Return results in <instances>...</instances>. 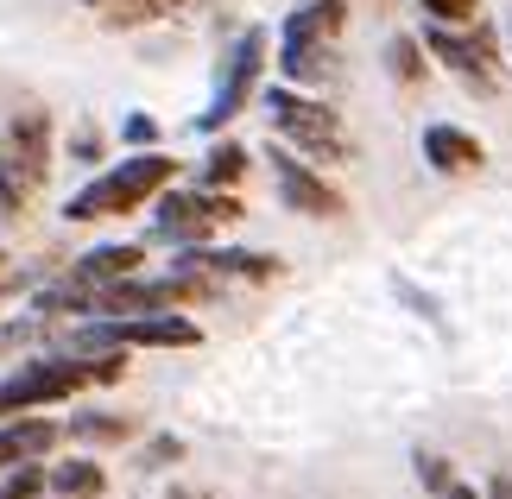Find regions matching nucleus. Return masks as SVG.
<instances>
[{"label":"nucleus","instance_id":"8","mask_svg":"<svg viewBox=\"0 0 512 499\" xmlns=\"http://www.w3.org/2000/svg\"><path fill=\"white\" fill-rule=\"evenodd\" d=\"M196 329L190 316H102V323H89L83 335H76V348H190L196 342Z\"/></svg>","mask_w":512,"mask_h":499},{"label":"nucleus","instance_id":"23","mask_svg":"<svg viewBox=\"0 0 512 499\" xmlns=\"http://www.w3.org/2000/svg\"><path fill=\"white\" fill-rule=\"evenodd\" d=\"M487 499H512V474H494V481H487Z\"/></svg>","mask_w":512,"mask_h":499},{"label":"nucleus","instance_id":"16","mask_svg":"<svg viewBox=\"0 0 512 499\" xmlns=\"http://www.w3.org/2000/svg\"><path fill=\"white\" fill-rule=\"evenodd\" d=\"M45 487H51V474L38 468V462H26V468H7V474H0V499H38Z\"/></svg>","mask_w":512,"mask_h":499},{"label":"nucleus","instance_id":"11","mask_svg":"<svg viewBox=\"0 0 512 499\" xmlns=\"http://www.w3.org/2000/svg\"><path fill=\"white\" fill-rule=\"evenodd\" d=\"M424 158H430V171H443V177H468V171H481L487 165V146L468 127H424Z\"/></svg>","mask_w":512,"mask_h":499},{"label":"nucleus","instance_id":"20","mask_svg":"<svg viewBox=\"0 0 512 499\" xmlns=\"http://www.w3.org/2000/svg\"><path fill=\"white\" fill-rule=\"evenodd\" d=\"M418 481H424L430 493H437V499H443L449 487H456V468H449V462H443V455H430V449H418Z\"/></svg>","mask_w":512,"mask_h":499},{"label":"nucleus","instance_id":"9","mask_svg":"<svg viewBox=\"0 0 512 499\" xmlns=\"http://www.w3.org/2000/svg\"><path fill=\"white\" fill-rule=\"evenodd\" d=\"M424 45L443 57L449 70L462 76L475 95H494L500 89V57H494V38L487 32H456V26H430L424 32Z\"/></svg>","mask_w":512,"mask_h":499},{"label":"nucleus","instance_id":"18","mask_svg":"<svg viewBox=\"0 0 512 499\" xmlns=\"http://www.w3.org/2000/svg\"><path fill=\"white\" fill-rule=\"evenodd\" d=\"M386 64H392V76H399V83H418V76H424V57H418V45H411V38H392V45H386Z\"/></svg>","mask_w":512,"mask_h":499},{"label":"nucleus","instance_id":"14","mask_svg":"<svg viewBox=\"0 0 512 499\" xmlns=\"http://www.w3.org/2000/svg\"><path fill=\"white\" fill-rule=\"evenodd\" d=\"M51 487H57V499H95V493H102V468H95V462H57Z\"/></svg>","mask_w":512,"mask_h":499},{"label":"nucleus","instance_id":"22","mask_svg":"<svg viewBox=\"0 0 512 499\" xmlns=\"http://www.w3.org/2000/svg\"><path fill=\"white\" fill-rule=\"evenodd\" d=\"M133 146H152V139H159V127H152V114H127V127H121Z\"/></svg>","mask_w":512,"mask_h":499},{"label":"nucleus","instance_id":"19","mask_svg":"<svg viewBox=\"0 0 512 499\" xmlns=\"http://www.w3.org/2000/svg\"><path fill=\"white\" fill-rule=\"evenodd\" d=\"M418 7L437 19V26H468V19L481 13V0H418Z\"/></svg>","mask_w":512,"mask_h":499},{"label":"nucleus","instance_id":"6","mask_svg":"<svg viewBox=\"0 0 512 499\" xmlns=\"http://www.w3.org/2000/svg\"><path fill=\"white\" fill-rule=\"evenodd\" d=\"M241 215V203H234L228 190H171L159 196V209H152V234L159 241H184V247H203L209 228H222Z\"/></svg>","mask_w":512,"mask_h":499},{"label":"nucleus","instance_id":"26","mask_svg":"<svg viewBox=\"0 0 512 499\" xmlns=\"http://www.w3.org/2000/svg\"><path fill=\"white\" fill-rule=\"evenodd\" d=\"M0 259H7V253H0Z\"/></svg>","mask_w":512,"mask_h":499},{"label":"nucleus","instance_id":"12","mask_svg":"<svg viewBox=\"0 0 512 499\" xmlns=\"http://www.w3.org/2000/svg\"><path fill=\"white\" fill-rule=\"evenodd\" d=\"M57 424H45V417H7V430H0V474L7 468H26V462H38V455H51L57 449Z\"/></svg>","mask_w":512,"mask_h":499},{"label":"nucleus","instance_id":"4","mask_svg":"<svg viewBox=\"0 0 512 499\" xmlns=\"http://www.w3.org/2000/svg\"><path fill=\"white\" fill-rule=\"evenodd\" d=\"M348 7L342 0H304L279 32V70L291 83H323L329 76V45H336Z\"/></svg>","mask_w":512,"mask_h":499},{"label":"nucleus","instance_id":"13","mask_svg":"<svg viewBox=\"0 0 512 499\" xmlns=\"http://www.w3.org/2000/svg\"><path fill=\"white\" fill-rule=\"evenodd\" d=\"M140 247H127V241H108V247H95V253H83L76 259V272L70 278H83V285H114V278H133L140 272Z\"/></svg>","mask_w":512,"mask_h":499},{"label":"nucleus","instance_id":"7","mask_svg":"<svg viewBox=\"0 0 512 499\" xmlns=\"http://www.w3.org/2000/svg\"><path fill=\"white\" fill-rule=\"evenodd\" d=\"M260 70H266V32H260V26H247L241 38H234V51H228V64H222V83H215L209 108L196 114V127H203V133L228 127L234 114L253 102V89H260Z\"/></svg>","mask_w":512,"mask_h":499},{"label":"nucleus","instance_id":"1","mask_svg":"<svg viewBox=\"0 0 512 499\" xmlns=\"http://www.w3.org/2000/svg\"><path fill=\"white\" fill-rule=\"evenodd\" d=\"M171 171H177V158H165V152H133V158H121L114 171H102L95 184H83L70 196V222H102V215H127V209H146L152 196H159L165 184H171Z\"/></svg>","mask_w":512,"mask_h":499},{"label":"nucleus","instance_id":"15","mask_svg":"<svg viewBox=\"0 0 512 499\" xmlns=\"http://www.w3.org/2000/svg\"><path fill=\"white\" fill-rule=\"evenodd\" d=\"M241 171H247V146H228V139H222V146H215V152L203 158V184H209V190L234 184Z\"/></svg>","mask_w":512,"mask_h":499},{"label":"nucleus","instance_id":"10","mask_svg":"<svg viewBox=\"0 0 512 499\" xmlns=\"http://www.w3.org/2000/svg\"><path fill=\"white\" fill-rule=\"evenodd\" d=\"M272 177H279V203L298 215H342V196L323 184L310 165H298L285 146H272Z\"/></svg>","mask_w":512,"mask_h":499},{"label":"nucleus","instance_id":"21","mask_svg":"<svg viewBox=\"0 0 512 499\" xmlns=\"http://www.w3.org/2000/svg\"><path fill=\"white\" fill-rule=\"evenodd\" d=\"M177 455H184V443H177V436H159V443L140 455V468H165V462H177Z\"/></svg>","mask_w":512,"mask_h":499},{"label":"nucleus","instance_id":"24","mask_svg":"<svg viewBox=\"0 0 512 499\" xmlns=\"http://www.w3.org/2000/svg\"><path fill=\"white\" fill-rule=\"evenodd\" d=\"M165 499H196V493H165Z\"/></svg>","mask_w":512,"mask_h":499},{"label":"nucleus","instance_id":"3","mask_svg":"<svg viewBox=\"0 0 512 499\" xmlns=\"http://www.w3.org/2000/svg\"><path fill=\"white\" fill-rule=\"evenodd\" d=\"M45 171H51V114L45 108H26L7 127V139H0V209L19 215L38 196Z\"/></svg>","mask_w":512,"mask_h":499},{"label":"nucleus","instance_id":"17","mask_svg":"<svg viewBox=\"0 0 512 499\" xmlns=\"http://www.w3.org/2000/svg\"><path fill=\"white\" fill-rule=\"evenodd\" d=\"M127 430H133L127 417H76L70 424V436H89V443H121Z\"/></svg>","mask_w":512,"mask_h":499},{"label":"nucleus","instance_id":"5","mask_svg":"<svg viewBox=\"0 0 512 499\" xmlns=\"http://www.w3.org/2000/svg\"><path fill=\"white\" fill-rule=\"evenodd\" d=\"M266 114H272V127H279V139H291L298 152L323 158V165H336V158L348 152L342 114H336V108H323V102H310V95H298V83L272 89V95H266Z\"/></svg>","mask_w":512,"mask_h":499},{"label":"nucleus","instance_id":"2","mask_svg":"<svg viewBox=\"0 0 512 499\" xmlns=\"http://www.w3.org/2000/svg\"><path fill=\"white\" fill-rule=\"evenodd\" d=\"M121 379V361H26L13 379H0V417H19V411H38V405H57V398L83 392V386H108Z\"/></svg>","mask_w":512,"mask_h":499},{"label":"nucleus","instance_id":"25","mask_svg":"<svg viewBox=\"0 0 512 499\" xmlns=\"http://www.w3.org/2000/svg\"><path fill=\"white\" fill-rule=\"evenodd\" d=\"M83 7H108V0H83Z\"/></svg>","mask_w":512,"mask_h":499}]
</instances>
